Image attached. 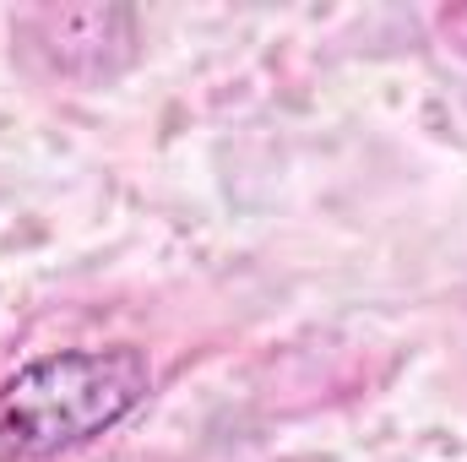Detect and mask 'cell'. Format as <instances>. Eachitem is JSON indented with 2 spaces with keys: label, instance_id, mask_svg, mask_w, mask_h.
<instances>
[{
  "label": "cell",
  "instance_id": "cell-1",
  "mask_svg": "<svg viewBox=\"0 0 467 462\" xmlns=\"http://www.w3.org/2000/svg\"><path fill=\"white\" fill-rule=\"evenodd\" d=\"M152 386L147 353L115 348H55L27 359L0 386V462H44L88 446L141 408Z\"/></svg>",
  "mask_w": 467,
  "mask_h": 462
}]
</instances>
